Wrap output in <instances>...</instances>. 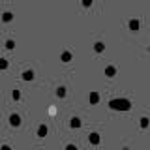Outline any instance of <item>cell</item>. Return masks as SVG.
Instances as JSON below:
<instances>
[{
  "instance_id": "1",
  "label": "cell",
  "mask_w": 150,
  "mask_h": 150,
  "mask_svg": "<svg viewBox=\"0 0 150 150\" xmlns=\"http://www.w3.org/2000/svg\"><path fill=\"white\" fill-rule=\"evenodd\" d=\"M11 124H13V126H17V124H19V116H17V114H13V116H11Z\"/></svg>"
},
{
  "instance_id": "2",
  "label": "cell",
  "mask_w": 150,
  "mask_h": 150,
  "mask_svg": "<svg viewBox=\"0 0 150 150\" xmlns=\"http://www.w3.org/2000/svg\"><path fill=\"white\" fill-rule=\"evenodd\" d=\"M6 47H8V49H13L15 43H13V41H6Z\"/></svg>"
},
{
  "instance_id": "3",
  "label": "cell",
  "mask_w": 150,
  "mask_h": 150,
  "mask_svg": "<svg viewBox=\"0 0 150 150\" xmlns=\"http://www.w3.org/2000/svg\"><path fill=\"white\" fill-rule=\"evenodd\" d=\"M4 21H11V13H4Z\"/></svg>"
},
{
  "instance_id": "4",
  "label": "cell",
  "mask_w": 150,
  "mask_h": 150,
  "mask_svg": "<svg viewBox=\"0 0 150 150\" xmlns=\"http://www.w3.org/2000/svg\"><path fill=\"white\" fill-rule=\"evenodd\" d=\"M6 66H8V62H4V60H0V70H4Z\"/></svg>"
},
{
  "instance_id": "5",
  "label": "cell",
  "mask_w": 150,
  "mask_h": 150,
  "mask_svg": "<svg viewBox=\"0 0 150 150\" xmlns=\"http://www.w3.org/2000/svg\"><path fill=\"white\" fill-rule=\"evenodd\" d=\"M24 79H32V71H26V73H24Z\"/></svg>"
},
{
  "instance_id": "6",
  "label": "cell",
  "mask_w": 150,
  "mask_h": 150,
  "mask_svg": "<svg viewBox=\"0 0 150 150\" xmlns=\"http://www.w3.org/2000/svg\"><path fill=\"white\" fill-rule=\"evenodd\" d=\"M2 150H9V146H2Z\"/></svg>"
},
{
  "instance_id": "7",
  "label": "cell",
  "mask_w": 150,
  "mask_h": 150,
  "mask_svg": "<svg viewBox=\"0 0 150 150\" xmlns=\"http://www.w3.org/2000/svg\"><path fill=\"white\" fill-rule=\"evenodd\" d=\"M68 150H75V148H73V146H68Z\"/></svg>"
}]
</instances>
